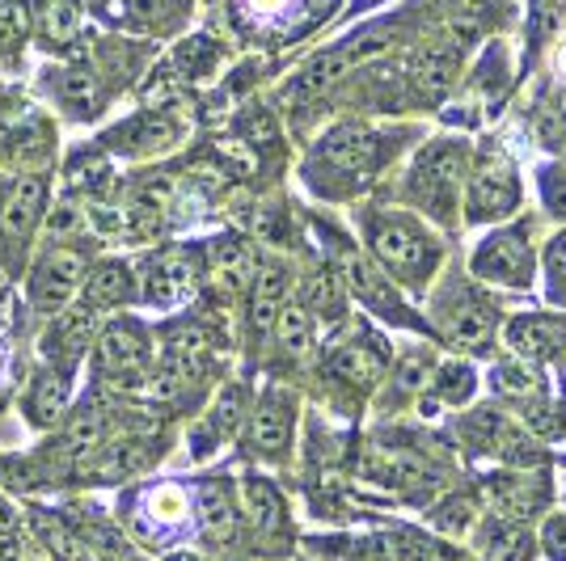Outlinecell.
<instances>
[{"label": "cell", "mask_w": 566, "mask_h": 561, "mask_svg": "<svg viewBox=\"0 0 566 561\" xmlns=\"http://www.w3.org/2000/svg\"><path fill=\"white\" fill-rule=\"evenodd\" d=\"M491 308L473 305V300H465V305L452 308L449 317V338L461 347V351H482V347H491Z\"/></svg>", "instance_id": "17"}, {"label": "cell", "mask_w": 566, "mask_h": 561, "mask_svg": "<svg viewBox=\"0 0 566 561\" xmlns=\"http://www.w3.org/2000/svg\"><path fill=\"white\" fill-rule=\"evenodd\" d=\"M72 30H76V9H72V0H55L48 9V34L51 39H69Z\"/></svg>", "instance_id": "35"}, {"label": "cell", "mask_w": 566, "mask_h": 561, "mask_svg": "<svg viewBox=\"0 0 566 561\" xmlns=\"http://www.w3.org/2000/svg\"><path fill=\"white\" fill-rule=\"evenodd\" d=\"M292 440V401L283 393H266L250 419V444L259 447L262 456H283Z\"/></svg>", "instance_id": "8"}, {"label": "cell", "mask_w": 566, "mask_h": 561, "mask_svg": "<svg viewBox=\"0 0 566 561\" xmlns=\"http://www.w3.org/2000/svg\"><path fill=\"white\" fill-rule=\"evenodd\" d=\"M486 558L491 561H528L533 558V537L524 528H499L491 544H486Z\"/></svg>", "instance_id": "29"}, {"label": "cell", "mask_w": 566, "mask_h": 561, "mask_svg": "<svg viewBox=\"0 0 566 561\" xmlns=\"http://www.w3.org/2000/svg\"><path fill=\"white\" fill-rule=\"evenodd\" d=\"M495 498L499 507L507 515H516V519H524V515H533L537 507H542V481H520V477H503V481H495Z\"/></svg>", "instance_id": "27"}, {"label": "cell", "mask_w": 566, "mask_h": 561, "mask_svg": "<svg viewBox=\"0 0 566 561\" xmlns=\"http://www.w3.org/2000/svg\"><path fill=\"white\" fill-rule=\"evenodd\" d=\"M545 553L554 561H566V515H554L545 523Z\"/></svg>", "instance_id": "39"}, {"label": "cell", "mask_w": 566, "mask_h": 561, "mask_svg": "<svg viewBox=\"0 0 566 561\" xmlns=\"http://www.w3.org/2000/svg\"><path fill=\"white\" fill-rule=\"evenodd\" d=\"M473 271H478V279L486 283L528 287V279H533V257H528V245L516 233H495L478 245Z\"/></svg>", "instance_id": "3"}, {"label": "cell", "mask_w": 566, "mask_h": 561, "mask_svg": "<svg viewBox=\"0 0 566 561\" xmlns=\"http://www.w3.org/2000/svg\"><path fill=\"white\" fill-rule=\"evenodd\" d=\"M275 329H280L283 351L308 354V347H313V326H308L305 308H296V305L280 308V317H275Z\"/></svg>", "instance_id": "28"}, {"label": "cell", "mask_w": 566, "mask_h": 561, "mask_svg": "<svg viewBox=\"0 0 566 561\" xmlns=\"http://www.w3.org/2000/svg\"><path fill=\"white\" fill-rule=\"evenodd\" d=\"M558 72H563V76H566V43H563V47H558Z\"/></svg>", "instance_id": "43"}, {"label": "cell", "mask_w": 566, "mask_h": 561, "mask_svg": "<svg viewBox=\"0 0 566 561\" xmlns=\"http://www.w3.org/2000/svg\"><path fill=\"white\" fill-rule=\"evenodd\" d=\"M199 523H203V532L212 540H233L237 511L233 502H229V494H224V486H208L203 490V498H199Z\"/></svg>", "instance_id": "21"}, {"label": "cell", "mask_w": 566, "mask_h": 561, "mask_svg": "<svg viewBox=\"0 0 566 561\" xmlns=\"http://www.w3.org/2000/svg\"><path fill=\"white\" fill-rule=\"evenodd\" d=\"M43 203H48L43 182H18L0 203V236L9 245H25V236L34 233V224L43 215Z\"/></svg>", "instance_id": "6"}, {"label": "cell", "mask_w": 566, "mask_h": 561, "mask_svg": "<svg viewBox=\"0 0 566 561\" xmlns=\"http://www.w3.org/2000/svg\"><path fill=\"white\" fill-rule=\"evenodd\" d=\"M373 250H377L380 266L385 271H394L398 279L406 283H419L431 275V266H436V245H431V236L423 229H415L410 220H394V215H377L373 220Z\"/></svg>", "instance_id": "1"}, {"label": "cell", "mask_w": 566, "mask_h": 561, "mask_svg": "<svg viewBox=\"0 0 566 561\" xmlns=\"http://www.w3.org/2000/svg\"><path fill=\"white\" fill-rule=\"evenodd\" d=\"M545 275H549V296L566 305V233L549 241V254H545Z\"/></svg>", "instance_id": "32"}, {"label": "cell", "mask_w": 566, "mask_h": 561, "mask_svg": "<svg viewBox=\"0 0 566 561\" xmlns=\"http://www.w3.org/2000/svg\"><path fill=\"white\" fill-rule=\"evenodd\" d=\"M542 187H545V208L566 220V165H554V169H545Z\"/></svg>", "instance_id": "34"}, {"label": "cell", "mask_w": 566, "mask_h": 561, "mask_svg": "<svg viewBox=\"0 0 566 561\" xmlns=\"http://www.w3.org/2000/svg\"><path fill=\"white\" fill-rule=\"evenodd\" d=\"M81 279H85V257L60 250V254L43 257L39 271L30 275V300L39 308L69 305V296L81 287Z\"/></svg>", "instance_id": "4"}, {"label": "cell", "mask_w": 566, "mask_h": 561, "mask_svg": "<svg viewBox=\"0 0 566 561\" xmlns=\"http://www.w3.org/2000/svg\"><path fill=\"white\" fill-rule=\"evenodd\" d=\"M283 4H287V0H250V9H254V13H280Z\"/></svg>", "instance_id": "42"}, {"label": "cell", "mask_w": 566, "mask_h": 561, "mask_svg": "<svg viewBox=\"0 0 566 561\" xmlns=\"http://www.w3.org/2000/svg\"><path fill=\"white\" fill-rule=\"evenodd\" d=\"M528 422H533V431L545 435V440H566V410H533Z\"/></svg>", "instance_id": "36"}, {"label": "cell", "mask_w": 566, "mask_h": 561, "mask_svg": "<svg viewBox=\"0 0 566 561\" xmlns=\"http://www.w3.org/2000/svg\"><path fill=\"white\" fill-rule=\"evenodd\" d=\"M241 414H245V389H224L220 393V401H216V410H212V426H216V435H229V431H237L241 426Z\"/></svg>", "instance_id": "30"}, {"label": "cell", "mask_w": 566, "mask_h": 561, "mask_svg": "<svg viewBox=\"0 0 566 561\" xmlns=\"http://www.w3.org/2000/svg\"><path fill=\"white\" fill-rule=\"evenodd\" d=\"M520 190H516V173L503 157H486L482 161V173L470 190V215L473 220H495V215H507L516 208Z\"/></svg>", "instance_id": "5"}, {"label": "cell", "mask_w": 566, "mask_h": 561, "mask_svg": "<svg viewBox=\"0 0 566 561\" xmlns=\"http://www.w3.org/2000/svg\"><path fill=\"white\" fill-rule=\"evenodd\" d=\"M144 465H148V444H140V440H115V444L97 447L94 456L85 461V473L94 481H118V477H132Z\"/></svg>", "instance_id": "15"}, {"label": "cell", "mask_w": 566, "mask_h": 561, "mask_svg": "<svg viewBox=\"0 0 566 561\" xmlns=\"http://www.w3.org/2000/svg\"><path fill=\"white\" fill-rule=\"evenodd\" d=\"M0 368H4V347H0Z\"/></svg>", "instance_id": "44"}, {"label": "cell", "mask_w": 566, "mask_h": 561, "mask_svg": "<svg viewBox=\"0 0 566 561\" xmlns=\"http://www.w3.org/2000/svg\"><path fill=\"white\" fill-rule=\"evenodd\" d=\"M499 393H507V398H537L545 393V380L542 372L533 368V359H512V363H503L495 375Z\"/></svg>", "instance_id": "26"}, {"label": "cell", "mask_w": 566, "mask_h": 561, "mask_svg": "<svg viewBox=\"0 0 566 561\" xmlns=\"http://www.w3.org/2000/svg\"><path fill=\"white\" fill-rule=\"evenodd\" d=\"M385 351L380 347H347V351L334 354V368L343 380H352V384H373L380 372H385Z\"/></svg>", "instance_id": "23"}, {"label": "cell", "mask_w": 566, "mask_h": 561, "mask_svg": "<svg viewBox=\"0 0 566 561\" xmlns=\"http://www.w3.org/2000/svg\"><path fill=\"white\" fill-rule=\"evenodd\" d=\"M507 342L512 351L524 359H554L566 351V321H549V317H516L507 326Z\"/></svg>", "instance_id": "11"}, {"label": "cell", "mask_w": 566, "mask_h": 561, "mask_svg": "<svg viewBox=\"0 0 566 561\" xmlns=\"http://www.w3.org/2000/svg\"><path fill=\"white\" fill-rule=\"evenodd\" d=\"M452 72H457V51L452 47H427L415 60V89H423L427 102L444 94L452 85Z\"/></svg>", "instance_id": "18"}, {"label": "cell", "mask_w": 566, "mask_h": 561, "mask_svg": "<svg viewBox=\"0 0 566 561\" xmlns=\"http://www.w3.org/2000/svg\"><path fill=\"white\" fill-rule=\"evenodd\" d=\"M102 435H106V419H102L97 410H85V414L69 426V435L51 447V456H48L51 468H55V473H64V468L85 465L97 447H102Z\"/></svg>", "instance_id": "12"}, {"label": "cell", "mask_w": 566, "mask_h": 561, "mask_svg": "<svg viewBox=\"0 0 566 561\" xmlns=\"http://www.w3.org/2000/svg\"><path fill=\"white\" fill-rule=\"evenodd\" d=\"M72 401V375L60 372V368H48V372L34 375L30 384V419L39 426H55V422L69 414Z\"/></svg>", "instance_id": "13"}, {"label": "cell", "mask_w": 566, "mask_h": 561, "mask_svg": "<svg viewBox=\"0 0 566 561\" xmlns=\"http://www.w3.org/2000/svg\"><path fill=\"white\" fill-rule=\"evenodd\" d=\"M148 300L153 305H182L190 292H195V266H190V257L182 254H169L161 257L153 271H148Z\"/></svg>", "instance_id": "14"}, {"label": "cell", "mask_w": 566, "mask_h": 561, "mask_svg": "<svg viewBox=\"0 0 566 561\" xmlns=\"http://www.w3.org/2000/svg\"><path fill=\"white\" fill-rule=\"evenodd\" d=\"M18 34H22V13L13 4H0V47L13 43Z\"/></svg>", "instance_id": "40"}, {"label": "cell", "mask_w": 566, "mask_h": 561, "mask_svg": "<svg viewBox=\"0 0 566 561\" xmlns=\"http://www.w3.org/2000/svg\"><path fill=\"white\" fill-rule=\"evenodd\" d=\"M283 292H287L283 266H266L259 275V283H254V326L259 329L275 326V317H280V308H283Z\"/></svg>", "instance_id": "22"}, {"label": "cell", "mask_w": 566, "mask_h": 561, "mask_svg": "<svg viewBox=\"0 0 566 561\" xmlns=\"http://www.w3.org/2000/svg\"><path fill=\"white\" fill-rule=\"evenodd\" d=\"M212 271H216V283L224 287V292H241L245 283H250V271H254V262H250V250L245 245H220L212 257Z\"/></svg>", "instance_id": "24"}, {"label": "cell", "mask_w": 566, "mask_h": 561, "mask_svg": "<svg viewBox=\"0 0 566 561\" xmlns=\"http://www.w3.org/2000/svg\"><path fill=\"white\" fill-rule=\"evenodd\" d=\"M245 507H250V519H254V528H259L262 537H275L283 532V502L275 486H266V481H245Z\"/></svg>", "instance_id": "19"}, {"label": "cell", "mask_w": 566, "mask_h": 561, "mask_svg": "<svg viewBox=\"0 0 566 561\" xmlns=\"http://www.w3.org/2000/svg\"><path fill=\"white\" fill-rule=\"evenodd\" d=\"M85 292H90V305L94 308L118 305V300L132 296V275H127L123 262H102L94 275H90V283H85Z\"/></svg>", "instance_id": "20"}, {"label": "cell", "mask_w": 566, "mask_h": 561, "mask_svg": "<svg viewBox=\"0 0 566 561\" xmlns=\"http://www.w3.org/2000/svg\"><path fill=\"white\" fill-rule=\"evenodd\" d=\"M473 515H478V502H473L470 494H452L449 502L436 511V528H444V532H465L473 523Z\"/></svg>", "instance_id": "31"}, {"label": "cell", "mask_w": 566, "mask_h": 561, "mask_svg": "<svg viewBox=\"0 0 566 561\" xmlns=\"http://www.w3.org/2000/svg\"><path fill=\"white\" fill-rule=\"evenodd\" d=\"M144 351H148V342H144L140 329L132 321H115L97 338V368L111 375H127L144 363Z\"/></svg>", "instance_id": "9"}, {"label": "cell", "mask_w": 566, "mask_h": 561, "mask_svg": "<svg viewBox=\"0 0 566 561\" xmlns=\"http://www.w3.org/2000/svg\"><path fill=\"white\" fill-rule=\"evenodd\" d=\"M465 169V148L461 144H431L419 165H415V194L423 199L431 215H449L457 182Z\"/></svg>", "instance_id": "2"}, {"label": "cell", "mask_w": 566, "mask_h": 561, "mask_svg": "<svg viewBox=\"0 0 566 561\" xmlns=\"http://www.w3.org/2000/svg\"><path fill=\"white\" fill-rule=\"evenodd\" d=\"M94 338V305L90 308H72V313H64L55 326H51L48 334V359H69L72 363V354H81L85 351V342Z\"/></svg>", "instance_id": "16"}, {"label": "cell", "mask_w": 566, "mask_h": 561, "mask_svg": "<svg viewBox=\"0 0 566 561\" xmlns=\"http://www.w3.org/2000/svg\"><path fill=\"white\" fill-rule=\"evenodd\" d=\"M427 372H431V359H427V354H406L401 375H398V389L401 393H415V389L427 380Z\"/></svg>", "instance_id": "38"}, {"label": "cell", "mask_w": 566, "mask_h": 561, "mask_svg": "<svg viewBox=\"0 0 566 561\" xmlns=\"http://www.w3.org/2000/svg\"><path fill=\"white\" fill-rule=\"evenodd\" d=\"M212 368V347L203 329H178L166 342V384H195Z\"/></svg>", "instance_id": "7"}, {"label": "cell", "mask_w": 566, "mask_h": 561, "mask_svg": "<svg viewBox=\"0 0 566 561\" xmlns=\"http://www.w3.org/2000/svg\"><path fill=\"white\" fill-rule=\"evenodd\" d=\"M368 161H373V136L359 131V127H343V131H334L331 140L322 144V165H326L331 173H338V182L364 178V173H368Z\"/></svg>", "instance_id": "10"}, {"label": "cell", "mask_w": 566, "mask_h": 561, "mask_svg": "<svg viewBox=\"0 0 566 561\" xmlns=\"http://www.w3.org/2000/svg\"><path fill=\"white\" fill-rule=\"evenodd\" d=\"M64 97H69L81 115H90L97 106V81L90 72H72L69 81H64Z\"/></svg>", "instance_id": "33"}, {"label": "cell", "mask_w": 566, "mask_h": 561, "mask_svg": "<svg viewBox=\"0 0 566 561\" xmlns=\"http://www.w3.org/2000/svg\"><path fill=\"white\" fill-rule=\"evenodd\" d=\"M13 523H18V515H13V507L0 498V537H9V532H13Z\"/></svg>", "instance_id": "41"}, {"label": "cell", "mask_w": 566, "mask_h": 561, "mask_svg": "<svg viewBox=\"0 0 566 561\" xmlns=\"http://www.w3.org/2000/svg\"><path fill=\"white\" fill-rule=\"evenodd\" d=\"M190 502L187 494L178 490V486H157V490L144 494V515H148V523H161V528H178L182 519H187Z\"/></svg>", "instance_id": "25"}, {"label": "cell", "mask_w": 566, "mask_h": 561, "mask_svg": "<svg viewBox=\"0 0 566 561\" xmlns=\"http://www.w3.org/2000/svg\"><path fill=\"white\" fill-rule=\"evenodd\" d=\"M473 393V375L465 372V368H457V372H444V380H440V398L452 401V405H461V401Z\"/></svg>", "instance_id": "37"}]
</instances>
